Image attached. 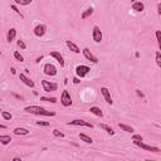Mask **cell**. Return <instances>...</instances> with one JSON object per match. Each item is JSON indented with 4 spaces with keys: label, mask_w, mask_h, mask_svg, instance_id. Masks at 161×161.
Returning a JSON list of instances; mask_svg holds the SVG:
<instances>
[{
    "label": "cell",
    "mask_w": 161,
    "mask_h": 161,
    "mask_svg": "<svg viewBox=\"0 0 161 161\" xmlns=\"http://www.w3.org/2000/svg\"><path fill=\"white\" fill-rule=\"evenodd\" d=\"M133 143L139 147H141L142 150L145 151H150V152H155V154H159L160 152V149L156 147V146H151V145H147V143L142 142V141H133Z\"/></svg>",
    "instance_id": "1"
},
{
    "label": "cell",
    "mask_w": 161,
    "mask_h": 161,
    "mask_svg": "<svg viewBox=\"0 0 161 161\" xmlns=\"http://www.w3.org/2000/svg\"><path fill=\"white\" fill-rule=\"evenodd\" d=\"M60 103H62L63 107H69L72 104V97L69 95V92L67 89H64L62 92V96H60Z\"/></svg>",
    "instance_id": "2"
},
{
    "label": "cell",
    "mask_w": 161,
    "mask_h": 161,
    "mask_svg": "<svg viewBox=\"0 0 161 161\" xmlns=\"http://www.w3.org/2000/svg\"><path fill=\"white\" fill-rule=\"evenodd\" d=\"M92 38H93V42L95 43H101L102 38H103V34H102V30L98 25H95L92 30Z\"/></svg>",
    "instance_id": "3"
},
{
    "label": "cell",
    "mask_w": 161,
    "mask_h": 161,
    "mask_svg": "<svg viewBox=\"0 0 161 161\" xmlns=\"http://www.w3.org/2000/svg\"><path fill=\"white\" fill-rule=\"evenodd\" d=\"M91 68L87 66H83V64H81V66H78L77 68H76V74H77L78 78H84L87 74L89 73Z\"/></svg>",
    "instance_id": "4"
},
{
    "label": "cell",
    "mask_w": 161,
    "mask_h": 161,
    "mask_svg": "<svg viewBox=\"0 0 161 161\" xmlns=\"http://www.w3.org/2000/svg\"><path fill=\"white\" fill-rule=\"evenodd\" d=\"M42 86L44 92H55L58 89V84L49 81H42Z\"/></svg>",
    "instance_id": "5"
},
{
    "label": "cell",
    "mask_w": 161,
    "mask_h": 161,
    "mask_svg": "<svg viewBox=\"0 0 161 161\" xmlns=\"http://www.w3.org/2000/svg\"><path fill=\"white\" fill-rule=\"evenodd\" d=\"M43 71L47 76H51V77H53V76L57 74V68H55V66H53L52 63H47L44 64V67H43Z\"/></svg>",
    "instance_id": "6"
},
{
    "label": "cell",
    "mask_w": 161,
    "mask_h": 161,
    "mask_svg": "<svg viewBox=\"0 0 161 161\" xmlns=\"http://www.w3.org/2000/svg\"><path fill=\"white\" fill-rule=\"evenodd\" d=\"M33 32H34V35H35V37L42 38L45 34V32H47V27H45L44 24H38V25L34 27Z\"/></svg>",
    "instance_id": "7"
},
{
    "label": "cell",
    "mask_w": 161,
    "mask_h": 161,
    "mask_svg": "<svg viewBox=\"0 0 161 161\" xmlns=\"http://www.w3.org/2000/svg\"><path fill=\"white\" fill-rule=\"evenodd\" d=\"M82 52H83V55H84V58H86V59H88L89 62H92V63H95V64H96V63H98V58L96 57V55L93 54V53H92V52L89 51L88 48H84V49H83V51H82Z\"/></svg>",
    "instance_id": "8"
},
{
    "label": "cell",
    "mask_w": 161,
    "mask_h": 161,
    "mask_svg": "<svg viewBox=\"0 0 161 161\" xmlns=\"http://www.w3.org/2000/svg\"><path fill=\"white\" fill-rule=\"evenodd\" d=\"M68 126H83V127H88V128H93L92 124H88V122L83 121V120H73V121H69Z\"/></svg>",
    "instance_id": "9"
},
{
    "label": "cell",
    "mask_w": 161,
    "mask_h": 161,
    "mask_svg": "<svg viewBox=\"0 0 161 161\" xmlns=\"http://www.w3.org/2000/svg\"><path fill=\"white\" fill-rule=\"evenodd\" d=\"M19 80L23 82V83L25 84V86H28V87H30V88H34V82L30 80V78H28L27 77V74H24V73H20L19 74Z\"/></svg>",
    "instance_id": "10"
},
{
    "label": "cell",
    "mask_w": 161,
    "mask_h": 161,
    "mask_svg": "<svg viewBox=\"0 0 161 161\" xmlns=\"http://www.w3.org/2000/svg\"><path fill=\"white\" fill-rule=\"evenodd\" d=\"M101 93H102V96L104 97V99H106V102H107L108 104H112L113 103L112 97H111V92H110V89H108L107 87H102V88H101Z\"/></svg>",
    "instance_id": "11"
},
{
    "label": "cell",
    "mask_w": 161,
    "mask_h": 161,
    "mask_svg": "<svg viewBox=\"0 0 161 161\" xmlns=\"http://www.w3.org/2000/svg\"><path fill=\"white\" fill-rule=\"evenodd\" d=\"M51 57H53L54 59L60 64V67H64V58L59 52H51Z\"/></svg>",
    "instance_id": "12"
},
{
    "label": "cell",
    "mask_w": 161,
    "mask_h": 161,
    "mask_svg": "<svg viewBox=\"0 0 161 161\" xmlns=\"http://www.w3.org/2000/svg\"><path fill=\"white\" fill-rule=\"evenodd\" d=\"M16 38V29L15 28H10L7 33V42L8 43H11L14 39Z\"/></svg>",
    "instance_id": "13"
},
{
    "label": "cell",
    "mask_w": 161,
    "mask_h": 161,
    "mask_svg": "<svg viewBox=\"0 0 161 161\" xmlns=\"http://www.w3.org/2000/svg\"><path fill=\"white\" fill-rule=\"evenodd\" d=\"M66 45L68 47V49H71V51L73 52V53H76V54L81 53V49L78 48V45L76 44V43L71 42V40H66Z\"/></svg>",
    "instance_id": "14"
},
{
    "label": "cell",
    "mask_w": 161,
    "mask_h": 161,
    "mask_svg": "<svg viewBox=\"0 0 161 161\" xmlns=\"http://www.w3.org/2000/svg\"><path fill=\"white\" fill-rule=\"evenodd\" d=\"M14 135H16V136H25V135H29V130L24 127H16L14 128Z\"/></svg>",
    "instance_id": "15"
},
{
    "label": "cell",
    "mask_w": 161,
    "mask_h": 161,
    "mask_svg": "<svg viewBox=\"0 0 161 161\" xmlns=\"http://www.w3.org/2000/svg\"><path fill=\"white\" fill-rule=\"evenodd\" d=\"M132 9L135 11H137V13H140V11H143L145 5H143L142 1H135V3H132Z\"/></svg>",
    "instance_id": "16"
},
{
    "label": "cell",
    "mask_w": 161,
    "mask_h": 161,
    "mask_svg": "<svg viewBox=\"0 0 161 161\" xmlns=\"http://www.w3.org/2000/svg\"><path fill=\"white\" fill-rule=\"evenodd\" d=\"M37 115L38 116H55V112H51V111H47L45 108H43V107H40L39 108V111L37 112Z\"/></svg>",
    "instance_id": "17"
},
{
    "label": "cell",
    "mask_w": 161,
    "mask_h": 161,
    "mask_svg": "<svg viewBox=\"0 0 161 161\" xmlns=\"http://www.w3.org/2000/svg\"><path fill=\"white\" fill-rule=\"evenodd\" d=\"M93 11H95V9H93L92 7L87 8V9L84 10L83 13H82L81 18H82V19H87V18H89V16H91V15H92V14H93Z\"/></svg>",
    "instance_id": "18"
},
{
    "label": "cell",
    "mask_w": 161,
    "mask_h": 161,
    "mask_svg": "<svg viewBox=\"0 0 161 161\" xmlns=\"http://www.w3.org/2000/svg\"><path fill=\"white\" fill-rule=\"evenodd\" d=\"M11 141V137L9 135H0V143L1 145H9Z\"/></svg>",
    "instance_id": "19"
},
{
    "label": "cell",
    "mask_w": 161,
    "mask_h": 161,
    "mask_svg": "<svg viewBox=\"0 0 161 161\" xmlns=\"http://www.w3.org/2000/svg\"><path fill=\"white\" fill-rule=\"evenodd\" d=\"M89 111H91V113H93V115L97 116V117H102V116H103V112L101 111V108H99V107L93 106V107L89 108Z\"/></svg>",
    "instance_id": "20"
},
{
    "label": "cell",
    "mask_w": 161,
    "mask_h": 161,
    "mask_svg": "<svg viewBox=\"0 0 161 161\" xmlns=\"http://www.w3.org/2000/svg\"><path fill=\"white\" fill-rule=\"evenodd\" d=\"M118 126H120V128H121V130L125 131V132H128V133H133V132H135V128L131 127V126H128V125L118 124Z\"/></svg>",
    "instance_id": "21"
},
{
    "label": "cell",
    "mask_w": 161,
    "mask_h": 161,
    "mask_svg": "<svg viewBox=\"0 0 161 161\" xmlns=\"http://www.w3.org/2000/svg\"><path fill=\"white\" fill-rule=\"evenodd\" d=\"M99 128L104 130L108 135H111V136H113V135H115V131H113V128H111L110 126H107L106 124H99Z\"/></svg>",
    "instance_id": "22"
},
{
    "label": "cell",
    "mask_w": 161,
    "mask_h": 161,
    "mask_svg": "<svg viewBox=\"0 0 161 161\" xmlns=\"http://www.w3.org/2000/svg\"><path fill=\"white\" fill-rule=\"evenodd\" d=\"M80 139H81V141H83L86 143H93V140L89 136H87L86 133H80Z\"/></svg>",
    "instance_id": "23"
},
{
    "label": "cell",
    "mask_w": 161,
    "mask_h": 161,
    "mask_svg": "<svg viewBox=\"0 0 161 161\" xmlns=\"http://www.w3.org/2000/svg\"><path fill=\"white\" fill-rule=\"evenodd\" d=\"M53 136L58 137V139H64V133L60 132V131L57 130V128H54V130H53Z\"/></svg>",
    "instance_id": "24"
},
{
    "label": "cell",
    "mask_w": 161,
    "mask_h": 161,
    "mask_svg": "<svg viewBox=\"0 0 161 161\" xmlns=\"http://www.w3.org/2000/svg\"><path fill=\"white\" fill-rule=\"evenodd\" d=\"M40 101L51 102V103H55V102H57V98H55V97H40Z\"/></svg>",
    "instance_id": "25"
},
{
    "label": "cell",
    "mask_w": 161,
    "mask_h": 161,
    "mask_svg": "<svg viewBox=\"0 0 161 161\" xmlns=\"http://www.w3.org/2000/svg\"><path fill=\"white\" fill-rule=\"evenodd\" d=\"M14 58H15L16 60H19L20 63H22V62H24V57H23V55L20 54L18 51H15V52H14Z\"/></svg>",
    "instance_id": "26"
},
{
    "label": "cell",
    "mask_w": 161,
    "mask_h": 161,
    "mask_svg": "<svg viewBox=\"0 0 161 161\" xmlns=\"http://www.w3.org/2000/svg\"><path fill=\"white\" fill-rule=\"evenodd\" d=\"M1 116H3V118H4V120H8V121L13 118L11 113H10V112H7V111H1Z\"/></svg>",
    "instance_id": "27"
},
{
    "label": "cell",
    "mask_w": 161,
    "mask_h": 161,
    "mask_svg": "<svg viewBox=\"0 0 161 161\" xmlns=\"http://www.w3.org/2000/svg\"><path fill=\"white\" fill-rule=\"evenodd\" d=\"M14 1H15L16 4H19V5H29V4H32V0H14Z\"/></svg>",
    "instance_id": "28"
},
{
    "label": "cell",
    "mask_w": 161,
    "mask_h": 161,
    "mask_svg": "<svg viewBox=\"0 0 161 161\" xmlns=\"http://www.w3.org/2000/svg\"><path fill=\"white\" fill-rule=\"evenodd\" d=\"M156 40H157L159 47H161V32L160 30H156Z\"/></svg>",
    "instance_id": "29"
},
{
    "label": "cell",
    "mask_w": 161,
    "mask_h": 161,
    "mask_svg": "<svg viewBox=\"0 0 161 161\" xmlns=\"http://www.w3.org/2000/svg\"><path fill=\"white\" fill-rule=\"evenodd\" d=\"M132 141H143V137L141 136V135H133Z\"/></svg>",
    "instance_id": "30"
},
{
    "label": "cell",
    "mask_w": 161,
    "mask_h": 161,
    "mask_svg": "<svg viewBox=\"0 0 161 161\" xmlns=\"http://www.w3.org/2000/svg\"><path fill=\"white\" fill-rule=\"evenodd\" d=\"M156 64L159 67H161V54H160V52H156Z\"/></svg>",
    "instance_id": "31"
},
{
    "label": "cell",
    "mask_w": 161,
    "mask_h": 161,
    "mask_svg": "<svg viewBox=\"0 0 161 161\" xmlns=\"http://www.w3.org/2000/svg\"><path fill=\"white\" fill-rule=\"evenodd\" d=\"M11 9H13V10H15V13L18 14V15H20V18H24V15H23L22 13H20V10H18V8H16L15 5H11Z\"/></svg>",
    "instance_id": "32"
},
{
    "label": "cell",
    "mask_w": 161,
    "mask_h": 161,
    "mask_svg": "<svg viewBox=\"0 0 161 161\" xmlns=\"http://www.w3.org/2000/svg\"><path fill=\"white\" fill-rule=\"evenodd\" d=\"M16 44H18V47H19V48H22V49L27 48V45H25V43L23 42V40H18V42H16Z\"/></svg>",
    "instance_id": "33"
},
{
    "label": "cell",
    "mask_w": 161,
    "mask_h": 161,
    "mask_svg": "<svg viewBox=\"0 0 161 161\" xmlns=\"http://www.w3.org/2000/svg\"><path fill=\"white\" fill-rule=\"evenodd\" d=\"M37 125L38 126H44V127H48L49 122H47V121H37Z\"/></svg>",
    "instance_id": "34"
},
{
    "label": "cell",
    "mask_w": 161,
    "mask_h": 161,
    "mask_svg": "<svg viewBox=\"0 0 161 161\" xmlns=\"http://www.w3.org/2000/svg\"><path fill=\"white\" fill-rule=\"evenodd\" d=\"M80 78H78V77H74V78H73V83H74V84H78V83H80Z\"/></svg>",
    "instance_id": "35"
},
{
    "label": "cell",
    "mask_w": 161,
    "mask_h": 161,
    "mask_svg": "<svg viewBox=\"0 0 161 161\" xmlns=\"http://www.w3.org/2000/svg\"><path fill=\"white\" fill-rule=\"evenodd\" d=\"M157 14H159V15L161 14V4H160V3L157 4Z\"/></svg>",
    "instance_id": "36"
},
{
    "label": "cell",
    "mask_w": 161,
    "mask_h": 161,
    "mask_svg": "<svg viewBox=\"0 0 161 161\" xmlns=\"http://www.w3.org/2000/svg\"><path fill=\"white\" fill-rule=\"evenodd\" d=\"M136 93H137V96H140V97H143V93L140 89H136Z\"/></svg>",
    "instance_id": "37"
},
{
    "label": "cell",
    "mask_w": 161,
    "mask_h": 161,
    "mask_svg": "<svg viewBox=\"0 0 161 161\" xmlns=\"http://www.w3.org/2000/svg\"><path fill=\"white\" fill-rule=\"evenodd\" d=\"M10 71H11V73H13V74H15V68H14V67H11V69H10Z\"/></svg>",
    "instance_id": "38"
},
{
    "label": "cell",
    "mask_w": 161,
    "mask_h": 161,
    "mask_svg": "<svg viewBox=\"0 0 161 161\" xmlns=\"http://www.w3.org/2000/svg\"><path fill=\"white\" fill-rule=\"evenodd\" d=\"M13 160H14V161H20V160H22V159H19V157H14Z\"/></svg>",
    "instance_id": "39"
},
{
    "label": "cell",
    "mask_w": 161,
    "mask_h": 161,
    "mask_svg": "<svg viewBox=\"0 0 161 161\" xmlns=\"http://www.w3.org/2000/svg\"><path fill=\"white\" fill-rule=\"evenodd\" d=\"M0 128H7V126H5V125H0Z\"/></svg>",
    "instance_id": "40"
},
{
    "label": "cell",
    "mask_w": 161,
    "mask_h": 161,
    "mask_svg": "<svg viewBox=\"0 0 161 161\" xmlns=\"http://www.w3.org/2000/svg\"><path fill=\"white\" fill-rule=\"evenodd\" d=\"M131 1H132V3H135V1H137V0H131Z\"/></svg>",
    "instance_id": "41"
},
{
    "label": "cell",
    "mask_w": 161,
    "mask_h": 161,
    "mask_svg": "<svg viewBox=\"0 0 161 161\" xmlns=\"http://www.w3.org/2000/svg\"><path fill=\"white\" fill-rule=\"evenodd\" d=\"M0 55H1V51H0Z\"/></svg>",
    "instance_id": "42"
}]
</instances>
